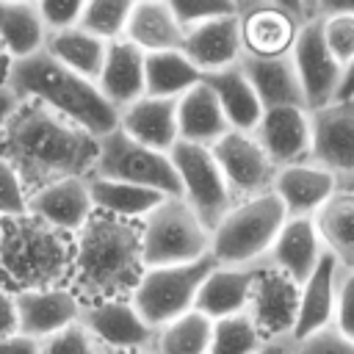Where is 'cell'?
Listing matches in <instances>:
<instances>
[{
	"mask_svg": "<svg viewBox=\"0 0 354 354\" xmlns=\"http://www.w3.org/2000/svg\"><path fill=\"white\" fill-rule=\"evenodd\" d=\"M0 158L19 174L28 196L61 180H88L100 160V138L36 100H22L0 130Z\"/></svg>",
	"mask_w": 354,
	"mask_h": 354,
	"instance_id": "6da1fadb",
	"label": "cell"
},
{
	"mask_svg": "<svg viewBox=\"0 0 354 354\" xmlns=\"http://www.w3.org/2000/svg\"><path fill=\"white\" fill-rule=\"evenodd\" d=\"M147 266L141 252V221L97 213L75 235V266L69 290L83 307L133 299Z\"/></svg>",
	"mask_w": 354,
	"mask_h": 354,
	"instance_id": "7a4b0ae2",
	"label": "cell"
},
{
	"mask_svg": "<svg viewBox=\"0 0 354 354\" xmlns=\"http://www.w3.org/2000/svg\"><path fill=\"white\" fill-rule=\"evenodd\" d=\"M8 88L19 100H36L47 105L58 116L88 130L94 138H105L119 130L122 113L105 100L100 86L58 64L53 55H47V50L14 61Z\"/></svg>",
	"mask_w": 354,
	"mask_h": 354,
	"instance_id": "3957f363",
	"label": "cell"
},
{
	"mask_svg": "<svg viewBox=\"0 0 354 354\" xmlns=\"http://www.w3.org/2000/svg\"><path fill=\"white\" fill-rule=\"evenodd\" d=\"M75 266V238L25 213L0 218V271L17 290L66 288Z\"/></svg>",
	"mask_w": 354,
	"mask_h": 354,
	"instance_id": "277c9868",
	"label": "cell"
},
{
	"mask_svg": "<svg viewBox=\"0 0 354 354\" xmlns=\"http://www.w3.org/2000/svg\"><path fill=\"white\" fill-rule=\"evenodd\" d=\"M285 221V205L274 191L235 202V207L221 218V224L210 235V254L218 266L230 268L263 266Z\"/></svg>",
	"mask_w": 354,
	"mask_h": 354,
	"instance_id": "5b68a950",
	"label": "cell"
},
{
	"mask_svg": "<svg viewBox=\"0 0 354 354\" xmlns=\"http://www.w3.org/2000/svg\"><path fill=\"white\" fill-rule=\"evenodd\" d=\"M141 252L147 268L196 263L210 254V230L183 196H169L141 221Z\"/></svg>",
	"mask_w": 354,
	"mask_h": 354,
	"instance_id": "8992f818",
	"label": "cell"
},
{
	"mask_svg": "<svg viewBox=\"0 0 354 354\" xmlns=\"http://www.w3.org/2000/svg\"><path fill=\"white\" fill-rule=\"evenodd\" d=\"M218 263L213 254L185 263V266H163V268H147L141 282L133 290V307L141 313V318L152 326L160 329L171 324L174 318L196 310V296L207 274Z\"/></svg>",
	"mask_w": 354,
	"mask_h": 354,
	"instance_id": "52a82bcc",
	"label": "cell"
},
{
	"mask_svg": "<svg viewBox=\"0 0 354 354\" xmlns=\"http://www.w3.org/2000/svg\"><path fill=\"white\" fill-rule=\"evenodd\" d=\"M94 174L152 188V191H160L163 196H183L180 174L174 169L171 155L133 141L122 127L100 138V160Z\"/></svg>",
	"mask_w": 354,
	"mask_h": 354,
	"instance_id": "ba28073f",
	"label": "cell"
},
{
	"mask_svg": "<svg viewBox=\"0 0 354 354\" xmlns=\"http://www.w3.org/2000/svg\"><path fill=\"white\" fill-rule=\"evenodd\" d=\"M169 155L180 174L183 199L213 235L221 218L235 207V199L221 174V166L216 163L210 147H199V144L177 141V147Z\"/></svg>",
	"mask_w": 354,
	"mask_h": 354,
	"instance_id": "9c48e42d",
	"label": "cell"
},
{
	"mask_svg": "<svg viewBox=\"0 0 354 354\" xmlns=\"http://www.w3.org/2000/svg\"><path fill=\"white\" fill-rule=\"evenodd\" d=\"M290 58H293V66H296V75H299V83L304 91L307 111L315 113V111L332 105L340 94L346 69L326 47L324 22L318 14L304 19V25L296 36V44L290 50Z\"/></svg>",
	"mask_w": 354,
	"mask_h": 354,
	"instance_id": "30bf717a",
	"label": "cell"
},
{
	"mask_svg": "<svg viewBox=\"0 0 354 354\" xmlns=\"http://www.w3.org/2000/svg\"><path fill=\"white\" fill-rule=\"evenodd\" d=\"M216 163L221 166V174L232 191L235 202L254 199L260 194H268L277 180V166L254 138V133H238L230 130L221 141L210 147Z\"/></svg>",
	"mask_w": 354,
	"mask_h": 354,
	"instance_id": "8fae6325",
	"label": "cell"
},
{
	"mask_svg": "<svg viewBox=\"0 0 354 354\" xmlns=\"http://www.w3.org/2000/svg\"><path fill=\"white\" fill-rule=\"evenodd\" d=\"M299 304H301V285L293 282L288 274L263 263L246 313L252 315L266 343L293 340L299 324Z\"/></svg>",
	"mask_w": 354,
	"mask_h": 354,
	"instance_id": "7c38bea8",
	"label": "cell"
},
{
	"mask_svg": "<svg viewBox=\"0 0 354 354\" xmlns=\"http://www.w3.org/2000/svg\"><path fill=\"white\" fill-rule=\"evenodd\" d=\"M310 160L332 171L343 188L354 185V100H335L313 113Z\"/></svg>",
	"mask_w": 354,
	"mask_h": 354,
	"instance_id": "4fadbf2b",
	"label": "cell"
},
{
	"mask_svg": "<svg viewBox=\"0 0 354 354\" xmlns=\"http://www.w3.org/2000/svg\"><path fill=\"white\" fill-rule=\"evenodd\" d=\"M80 324L105 351H155L158 329H152L130 299L83 307Z\"/></svg>",
	"mask_w": 354,
	"mask_h": 354,
	"instance_id": "5bb4252c",
	"label": "cell"
},
{
	"mask_svg": "<svg viewBox=\"0 0 354 354\" xmlns=\"http://www.w3.org/2000/svg\"><path fill=\"white\" fill-rule=\"evenodd\" d=\"M301 25L304 19H299L293 8L279 3H257L241 8L243 55H254V58L290 55Z\"/></svg>",
	"mask_w": 354,
	"mask_h": 354,
	"instance_id": "9a60e30c",
	"label": "cell"
},
{
	"mask_svg": "<svg viewBox=\"0 0 354 354\" xmlns=\"http://www.w3.org/2000/svg\"><path fill=\"white\" fill-rule=\"evenodd\" d=\"M185 58L202 72L213 75L243 61V33H241V8L235 14H224L194 25L185 30L183 41Z\"/></svg>",
	"mask_w": 354,
	"mask_h": 354,
	"instance_id": "2e32d148",
	"label": "cell"
},
{
	"mask_svg": "<svg viewBox=\"0 0 354 354\" xmlns=\"http://www.w3.org/2000/svg\"><path fill=\"white\" fill-rule=\"evenodd\" d=\"M254 138L277 169L307 163L313 152V113L307 108H271L263 113Z\"/></svg>",
	"mask_w": 354,
	"mask_h": 354,
	"instance_id": "e0dca14e",
	"label": "cell"
},
{
	"mask_svg": "<svg viewBox=\"0 0 354 354\" xmlns=\"http://www.w3.org/2000/svg\"><path fill=\"white\" fill-rule=\"evenodd\" d=\"M271 191L285 205L288 218H315L321 213V207L337 191H343V185L332 171L307 160V163L279 169Z\"/></svg>",
	"mask_w": 354,
	"mask_h": 354,
	"instance_id": "ac0fdd59",
	"label": "cell"
},
{
	"mask_svg": "<svg viewBox=\"0 0 354 354\" xmlns=\"http://www.w3.org/2000/svg\"><path fill=\"white\" fill-rule=\"evenodd\" d=\"M17 310H19V335H28L39 343L77 324L83 315V304L69 288L17 290Z\"/></svg>",
	"mask_w": 354,
	"mask_h": 354,
	"instance_id": "d6986e66",
	"label": "cell"
},
{
	"mask_svg": "<svg viewBox=\"0 0 354 354\" xmlns=\"http://www.w3.org/2000/svg\"><path fill=\"white\" fill-rule=\"evenodd\" d=\"M326 257V246L321 241V232L315 227V218H288L277 243L271 246L266 266L288 274L293 282L304 285L321 260Z\"/></svg>",
	"mask_w": 354,
	"mask_h": 354,
	"instance_id": "ffe728a7",
	"label": "cell"
},
{
	"mask_svg": "<svg viewBox=\"0 0 354 354\" xmlns=\"http://www.w3.org/2000/svg\"><path fill=\"white\" fill-rule=\"evenodd\" d=\"M28 213L44 224L77 235L94 216V202L88 194V180H61L28 199Z\"/></svg>",
	"mask_w": 354,
	"mask_h": 354,
	"instance_id": "44dd1931",
	"label": "cell"
},
{
	"mask_svg": "<svg viewBox=\"0 0 354 354\" xmlns=\"http://www.w3.org/2000/svg\"><path fill=\"white\" fill-rule=\"evenodd\" d=\"M97 86L105 100L122 113L124 108L147 97V53L127 39L111 41Z\"/></svg>",
	"mask_w": 354,
	"mask_h": 354,
	"instance_id": "7402d4cb",
	"label": "cell"
},
{
	"mask_svg": "<svg viewBox=\"0 0 354 354\" xmlns=\"http://www.w3.org/2000/svg\"><path fill=\"white\" fill-rule=\"evenodd\" d=\"M340 266L337 260L326 252L315 274L301 285V304H299V324L293 332V343L304 340L321 329L335 326V313H337V293H340Z\"/></svg>",
	"mask_w": 354,
	"mask_h": 354,
	"instance_id": "603a6c76",
	"label": "cell"
},
{
	"mask_svg": "<svg viewBox=\"0 0 354 354\" xmlns=\"http://www.w3.org/2000/svg\"><path fill=\"white\" fill-rule=\"evenodd\" d=\"M119 127L138 144L171 152L180 141L177 127V100H160V97H141L130 108L122 111Z\"/></svg>",
	"mask_w": 354,
	"mask_h": 354,
	"instance_id": "cb8c5ba5",
	"label": "cell"
},
{
	"mask_svg": "<svg viewBox=\"0 0 354 354\" xmlns=\"http://www.w3.org/2000/svg\"><path fill=\"white\" fill-rule=\"evenodd\" d=\"M124 39L133 41L147 55L149 53H169V50H183L185 28L180 25L171 3L138 0V3H133Z\"/></svg>",
	"mask_w": 354,
	"mask_h": 354,
	"instance_id": "d4e9b609",
	"label": "cell"
},
{
	"mask_svg": "<svg viewBox=\"0 0 354 354\" xmlns=\"http://www.w3.org/2000/svg\"><path fill=\"white\" fill-rule=\"evenodd\" d=\"M257 271H260V266H252V268L216 266L199 288L196 310L205 313L210 321H221V318L246 313Z\"/></svg>",
	"mask_w": 354,
	"mask_h": 354,
	"instance_id": "484cf974",
	"label": "cell"
},
{
	"mask_svg": "<svg viewBox=\"0 0 354 354\" xmlns=\"http://www.w3.org/2000/svg\"><path fill=\"white\" fill-rule=\"evenodd\" d=\"M241 69L252 80L266 111H271V108H307L304 91H301V83H299V75H296L290 55H282V58L243 55Z\"/></svg>",
	"mask_w": 354,
	"mask_h": 354,
	"instance_id": "4316f807",
	"label": "cell"
},
{
	"mask_svg": "<svg viewBox=\"0 0 354 354\" xmlns=\"http://www.w3.org/2000/svg\"><path fill=\"white\" fill-rule=\"evenodd\" d=\"M177 127L180 141L199 147H213L232 130L213 88L205 80L177 100Z\"/></svg>",
	"mask_w": 354,
	"mask_h": 354,
	"instance_id": "83f0119b",
	"label": "cell"
},
{
	"mask_svg": "<svg viewBox=\"0 0 354 354\" xmlns=\"http://www.w3.org/2000/svg\"><path fill=\"white\" fill-rule=\"evenodd\" d=\"M205 83L213 88V94H216L232 130H238V133H254L257 130L266 108H263L252 80L241 69V64L221 69V72H213V75H205Z\"/></svg>",
	"mask_w": 354,
	"mask_h": 354,
	"instance_id": "f1b7e54d",
	"label": "cell"
},
{
	"mask_svg": "<svg viewBox=\"0 0 354 354\" xmlns=\"http://www.w3.org/2000/svg\"><path fill=\"white\" fill-rule=\"evenodd\" d=\"M88 194H91L97 213H108V216L127 218V221H144L152 210H158L169 199L160 191L141 188V185L122 183V180L97 177V174L88 177Z\"/></svg>",
	"mask_w": 354,
	"mask_h": 354,
	"instance_id": "f546056e",
	"label": "cell"
},
{
	"mask_svg": "<svg viewBox=\"0 0 354 354\" xmlns=\"http://www.w3.org/2000/svg\"><path fill=\"white\" fill-rule=\"evenodd\" d=\"M315 227L340 271L354 274V191H337L315 216Z\"/></svg>",
	"mask_w": 354,
	"mask_h": 354,
	"instance_id": "4dcf8cb0",
	"label": "cell"
},
{
	"mask_svg": "<svg viewBox=\"0 0 354 354\" xmlns=\"http://www.w3.org/2000/svg\"><path fill=\"white\" fill-rule=\"evenodd\" d=\"M47 28L39 3H0V41L14 61L30 58L47 47Z\"/></svg>",
	"mask_w": 354,
	"mask_h": 354,
	"instance_id": "1f68e13d",
	"label": "cell"
},
{
	"mask_svg": "<svg viewBox=\"0 0 354 354\" xmlns=\"http://www.w3.org/2000/svg\"><path fill=\"white\" fill-rule=\"evenodd\" d=\"M108 41L86 33L83 28H69L61 33H53L47 39V55H53L58 64H64L66 69L88 77V80H100L105 58H108Z\"/></svg>",
	"mask_w": 354,
	"mask_h": 354,
	"instance_id": "d6a6232c",
	"label": "cell"
},
{
	"mask_svg": "<svg viewBox=\"0 0 354 354\" xmlns=\"http://www.w3.org/2000/svg\"><path fill=\"white\" fill-rule=\"evenodd\" d=\"M202 80L205 75L185 58L183 50L147 55V97L180 100L185 91L199 86Z\"/></svg>",
	"mask_w": 354,
	"mask_h": 354,
	"instance_id": "836d02e7",
	"label": "cell"
},
{
	"mask_svg": "<svg viewBox=\"0 0 354 354\" xmlns=\"http://www.w3.org/2000/svg\"><path fill=\"white\" fill-rule=\"evenodd\" d=\"M213 324L216 321H210L199 310L174 318L171 324L158 329L155 354H210Z\"/></svg>",
	"mask_w": 354,
	"mask_h": 354,
	"instance_id": "e575fe53",
	"label": "cell"
},
{
	"mask_svg": "<svg viewBox=\"0 0 354 354\" xmlns=\"http://www.w3.org/2000/svg\"><path fill=\"white\" fill-rule=\"evenodd\" d=\"M268 343L254 326L249 313H238L213 324L210 354H260Z\"/></svg>",
	"mask_w": 354,
	"mask_h": 354,
	"instance_id": "d590c367",
	"label": "cell"
},
{
	"mask_svg": "<svg viewBox=\"0 0 354 354\" xmlns=\"http://www.w3.org/2000/svg\"><path fill=\"white\" fill-rule=\"evenodd\" d=\"M130 11H133L130 0H91V3H86L77 28H83L86 33L111 44V41L124 39Z\"/></svg>",
	"mask_w": 354,
	"mask_h": 354,
	"instance_id": "8d00e7d4",
	"label": "cell"
},
{
	"mask_svg": "<svg viewBox=\"0 0 354 354\" xmlns=\"http://www.w3.org/2000/svg\"><path fill=\"white\" fill-rule=\"evenodd\" d=\"M41 354H105V348L77 321V324L50 335L47 340H41Z\"/></svg>",
	"mask_w": 354,
	"mask_h": 354,
	"instance_id": "74e56055",
	"label": "cell"
},
{
	"mask_svg": "<svg viewBox=\"0 0 354 354\" xmlns=\"http://www.w3.org/2000/svg\"><path fill=\"white\" fill-rule=\"evenodd\" d=\"M28 191L14 166L0 158V218H19L28 213Z\"/></svg>",
	"mask_w": 354,
	"mask_h": 354,
	"instance_id": "f35d334b",
	"label": "cell"
},
{
	"mask_svg": "<svg viewBox=\"0 0 354 354\" xmlns=\"http://www.w3.org/2000/svg\"><path fill=\"white\" fill-rule=\"evenodd\" d=\"M171 6H174V14H177V19H180V25L185 30L194 28V25H202L207 19H216V17L238 11L235 3H224V0H177Z\"/></svg>",
	"mask_w": 354,
	"mask_h": 354,
	"instance_id": "ab89813d",
	"label": "cell"
},
{
	"mask_svg": "<svg viewBox=\"0 0 354 354\" xmlns=\"http://www.w3.org/2000/svg\"><path fill=\"white\" fill-rule=\"evenodd\" d=\"M83 8H86L83 0H41L39 3L41 19H44V28H47L50 36L61 33V30H69V28H77L80 17H83Z\"/></svg>",
	"mask_w": 354,
	"mask_h": 354,
	"instance_id": "60d3db41",
	"label": "cell"
},
{
	"mask_svg": "<svg viewBox=\"0 0 354 354\" xmlns=\"http://www.w3.org/2000/svg\"><path fill=\"white\" fill-rule=\"evenodd\" d=\"M290 354H354V340H348L337 326H329L304 340H296Z\"/></svg>",
	"mask_w": 354,
	"mask_h": 354,
	"instance_id": "b9f144b4",
	"label": "cell"
},
{
	"mask_svg": "<svg viewBox=\"0 0 354 354\" xmlns=\"http://www.w3.org/2000/svg\"><path fill=\"white\" fill-rule=\"evenodd\" d=\"M335 326H337L348 340H354V274H343V277H340Z\"/></svg>",
	"mask_w": 354,
	"mask_h": 354,
	"instance_id": "7bdbcfd3",
	"label": "cell"
},
{
	"mask_svg": "<svg viewBox=\"0 0 354 354\" xmlns=\"http://www.w3.org/2000/svg\"><path fill=\"white\" fill-rule=\"evenodd\" d=\"M19 335V310H17V293L0 282V340Z\"/></svg>",
	"mask_w": 354,
	"mask_h": 354,
	"instance_id": "ee69618b",
	"label": "cell"
},
{
	"mask_svg": "<svg viewBox=\"0 0 354 354\" xmlns=\"http://www.w3.org/2000/svg\"><path fill=\"white\" fill-rule=\"evenodd\" d=\"M0 354H41V343L28 335H14L0 340Z\"/></svg>",
	"mask_w": 354,
	"mask_h": 354,
	"instance_id": "f6af8a7d",
	"label": "cell"
},
{
	"mask_svg": "<svg viewBox=\"0 0 354 354\" xmlns=\"http://www.w3.org/2000/svg\"><path fill=\"white\" fill-rule=\"evenodd\" d=\"M19 102H22V100H19L8 86H6V88H0V130L8 124V119L14 116V111L19 108Z\"/></svg>",
	"mask_w": 354,
	"mask_h": 354,
	"instance_id": "bcb514c9",
	"label": "cell"
},
{
	"mask_svg": "<svg viewBox=\"0 0 354 354\" xmlns=\"http://www.w3.org/2000/svg\"><path fill=\"white\" fill-rule=\"evenodd\" d=\"M11 66H14V58H11V53L6 50V44L0 41V88H6V86H8Z\"/></svg>",
	"mask_w": 354,
	"mask_h": 354,
	"instance_id": "7dc6e473",
	"label": "cell"
},
{
	"mask_svg": "<svg viewBox=\"0 0 354 354\" xmlns=\"http://www.w3.org/2000/svg\"><path fill=\"white\" fill-rule=\"evenodd\" d=\"M337 100H354V61H351V66L346 69V75H343V83H340V94H337Z\"/></svg>",
	"mask_w": 354,
	"mask_h": 354,
	"instance_id": "c3c4849f",
	"label": "cell"
},
{
	"mask_svg": "<svg viewBox=\"0 0 354 354\" xmlns=\"http://www.w3.org/2000/svg\"><path fill=\"white\" fill-rule=\"evenodd\" d=\"M290 346H293V340H279V343H268L260 354H290Z\"/></svg>",
	"mask_w": 354,
	"mask_h": 354,
	"instance_id": "681fc988",
	"label": "cell"
},
{
	"mask_svg": "<svg viewBox=\"0 0 354 354\" xmlns=\"http://www.w3.org/2000/svg\"><path fill=\"white\" fill-rule=\"evenodd\" d=\"M105 354H155V351H105Z\"/></svg>",
	"mask_w": 354,
	"mask_h": 354,
	"instance_id": "f907efd6",
	"label": "cell"
},
{
	"mask_svg": "<svg viewBox=\"0 0 354 354\" xmlns=\"http://www.w3.org/2000/svg\"><path fill=\"white\" fill-rule=\"evenodd\" d=\"M351 191H354V185H351Z\"/></svg>",
	"mask_w": 354,
	"mask_h": 354,
	"instance_id": "816d5d0a",
	"label": "cell"
}]
</instances>
